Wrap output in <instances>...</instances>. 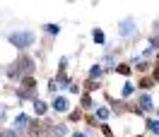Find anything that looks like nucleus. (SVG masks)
Listing matches in <instances>:
<instances>
[{"label": "nucleus", "instance_id": "obj_1", "mask_svg": "<svg viewBox=\"0 0 159 137\" xmlns=\"http://www.w3.org/2000/svg\"><path fill=\"white\" fill-rule=\"evenodd\" d=\"M7 41H10L15 48H31L34 43H36V34L31 29H17V31H12V34H7Z\"/></svg>", "mask_w": 159, "mask_h": 137}, {"label": "nucleus", "instance_id": "obj_2", "mask_svg": "<svg viewBox=\"0 0 159 137\" xmlns=\"http://www.w3.org/2000/svg\"><path fill=\"white\" fill-rule=\"evenodd\" d=\"M116 34H118L120 39H130L133 34H138V24H135V20H133V17L120 20L118 24H116Z\"/></svg>", "mask_w": 159, "mask_h": 137}, {"label": "nucleus", "instance_id": "obj_3", "mask_svg": "<svg viewBox=\"0 0 159 137\" xmlns=\"http://www.w3.org/2000/svg\"><path fill=\"white\" fill-rule=\"evenodd\" d=\"M29 125H31V118L27 116V113H17V116L12 118V130L17 132V135H24L27 130H29Z\"/></svg>", "mask_w": 159, "mask_h": 137}, {"label": "nucleus", "instance_id": "obj_4", "mask_svg": "<svg viewBox=\"0 0 159 137\" xmlns=\"http://www.w3.org/2000/svg\"><path fill=\"white\" fill-rule=\"evenodd\" d=\"M51 108H53L56 113H65V111H70V99L65 96V94H56L53 101H51Z\"/></svg>", "mask_w": 159, "mask_h": 137}, {"label": "nucleus", "instance_id": "obj_5", "mask_svg": "<svg viewBox=\"0 0 159 137\" xmlns=\"http://www.w3.org/2000/svg\"><path fill=\"white\" fill-rule=\"evenodd\" d=\"M138 108H142V111H154L152 96H149V94H138Z\"/></svg>", "mask_w": 159, "mask_h": 137}, {"label": "nucleus", "instance_id": "obj_6", "mask_svg": "<svg viewBox=\"0 0 159 137\" xmlns=\"http://www.w3.org/2000/svg\"><path fill=\"white\" fill-rule=\"evenodd\" d=\"M109 116H111V108L109 106H97V108H94V118H97L99 123H106Z\"/></svg>", "mask_w": 159, "mask_h": 137}, {"label": "nucleus", "instance_id": "obj_7", "mask_svg": "<svg viewBox=\"0 0 159 137\" xmlns=\"http://www.w3.org/2000/svg\"><path fill=\"white\" fill-rule=\"evenodd\" d=\"M51 135H53V137H68L70 130H68L65 123H56V125H51Z\"/></svg>", "mask_w": 159, "mask_h": 137}, {"label": "nucleus", "instance_id": "obj_8", "mask_svg": "<svg viewBox=\"0 0 159 137\" xmlns=\"http://www.w3.org/2000/svg\"><path fill=\"white\" fill-rule=\"evenodd\" d=\"M34 104V113L36 116H46V111H48V104L43 101V99H36V101H31Z\"/></svg>", "mask_w": 159, "mask_h": 137}, {"label": "nucleus", "instance_id": "obj_9", "mask_svg": "<svg viewBox=\"0 0 159 137\" xmlns=\"http://www.w3.org/2000/svg\"><path fill=\"white\" fill-rule=\"evenodd\" d=\"M92 39H94L97 46H106V34L101 29H92Z\"/></svg>", "mask_w": 159, "mask_h": 137}, {"label": "nucleus", "instance_id": "obj_10", "mask_svg": "<svg viewBox=\"0 0 159 137\" xmlns=\"http://www.w3.org/2000/svg\"><path fill=\"white\" fill-rule=\"evenodd\" d=\"M80 108H82V111H92V108H94V99H92V94H82Z\"/></svg>", "mask_w": 159, "mask_h": 137}, {"label": "nucleus", "instance_id": "obj_11", "mask_svg": "<svg viewBox=\"0 0 159 137\" xmlns=\"http://www.w3.org/2000/svg\"><path fill=\"white\" fill-rule=\"evenodd\" d=\"M101 75H104V65L97 63V65H92V68H89V79H97V77H101Z\"/></svg>", "mask_w": 159, "mask_h": 137}, {"label": "nucleus", "instance_id": "obj_12", "mask_svg": "<svg viewBox=\"0 0 159 137\" xmlns=\"http://www.w3.org/2000/svg\"><path fill=\"white\" fill-rule=\"evenodd\" d=\"M41 29L46 31V34H51V36H58L60 34V24H43Z\"/></svg>", "mask_w": 159, "mask_h": 137}, {"label": "nucleus", "instance_id": "obj_13", "mask_svg": "<svg viewBox=\"0 0 159 137\" xmlns=\"http://www.w3.org/2000/svg\"><path fill=\"white\" fill-rule=\"evenodd\" d=\"M145 125H147V130H152V132L159 137V120H154V118H147V120H145Z\"/></svg>", "mask_w": 159, "mask_h": 137}, {"label": "nucleus", "instance_id": "obj_14", "mask_svg": "<svg viewBox=\"0 0 159 137\" xmlns=\"http://www.w3.org/2000/svg\"><path fill=\"white\" fill-rule=\"evenodd\" d=\"M133 91H135V84H133V82H125V84H123V89H120V96L128 99Z\"/></svg>", "mask_w": 159, "mask_h": 137}, {"label": "nucleus", "instance_id": "obj_15", "mask_svg": "<svg viewBox=\"0 0 159 137\" xmlns=\"http://www.w3.org/2000/svg\"><path fill=\"white\" fill-rule=\"evenodd\" d=\"M80 120H82V108H72V111H70L68 123H80Z\"/></svg>", "mask_w": 159, "mask_h": 137}, {"label": "nucleus", "instance_id": "obj_16", "mask_svg": "<svg viewBox=\"0 0 159 137\" xmlns=\"http://www.w3.org/2000/svg\"><path fill=\"white\" fill-rule=\"evenodd\" d=\"M101 63H104V65H109V68H113V65H116V53H106Z\"/></svg>", "mask_w": 159, "mask_h": 137}, {"label": "nucleus", "instance_id": "obj_17", "mask_svg": "<svg viewBox=\"0 0 159 137\" xmlns=\"http://www.w3.org/2000/svg\"><path fill=\"white\" fill-rule=\"evenodd\" d=\"M0 137H20L12 127H0Z\"/></svg>", "mask_w": 159, "mask_h": 137}, {"label": "nucleus", "instance_id": "obj_18", "mask_svg": "<svg viewBox=\"0 0 159 137\" xmlns=\"http://www.w3.org/2000/svg\"><path fill=\"white\" fill-rule=\"evenodd\" d=\"M140 87H142V89H152V87H154V79H149V77L140 79Z\"/></svg>", "mask_w": 159, "mask_h": 137}, {"label": "nucleus", "instance_id": "obj_19", "mask_svg": "<svg viewBox=\"0 0 159 137\" xmlns=\"http://www.w3.org/2000/svg\"><path fill=\"white\" fill-rule=\"evenodd\" d=\"M118 75H130V65H116Z\"/></svg>", "mask_w": 159, "mask_h": 137}, {"label": "nucleus", "instance_id": "obj_20", "mask_svg": "<svg viewBox=\"0 0 159 137\" xmlns=\"http://www.w3.org/2000/svg\"><path fill=\"white\" fill-rule=\"evenodd\" d=\"M68 91H70V94H80V84H75V82H70Z\"/></svg>", "mask_w": 159, "mask_h": 137}, {"label": "nucleus", "instance_id": "obj_21", "mask_svg": "<svg viewBox=\"0 0 159 137\" xmlns=\"http://www.w3.org/2000/svg\"><path fill=\"white\" fill-rule=\"evenodd\" d=\"M97 87H99L97 79H87V89H89V91H92V89H97Z\"/></svg>", "mask_w": 159, "mask_h": 137}, {"label": "nucleus", "instance_id": "obj_22", "mask_svg": "<svg viewBox=\"0 0 159 137\" xmlns=\"http://www.w3.org/2000/svg\"><path fill=\"white\" fill-rule=\"evenodd\" d=\"M70 137H89L87 132H82V130H75V132H70Z\"/></svg>", "mask_w": 159, "mask_h": 137}, {"label": "nucleus", "instance_id": "obj_23", "mask_svg": "<svg viewBox=\"0 0 159 137\" xmlns=\"http://www.w3.org/2000/svg\"><path fill=\"white\" fill-rule=\"evenodd\" d=\"M5 116H7V108H5V106H0V123L5 120Z\"/></svg>", "mask_w": 159, "mask_h": 137}, {"label": "nucleus", "instance_id": "obj_24", "mask_svg": "<svg viewBox=\"0 0 159 137\" xmlns=\"http://www.w3.org/2000/svg\"><path fill=\"white\" fill-rule=\"evenodd\" d=\"M157 120H159V108H157Z\"/></svg>", "mask_w": 159, "mask_h": 137}, {"label": "nucleus", "instance_id": "obj_25", "mask_svg": "<svg viewBox=\"0 0 159 137\" xmlns=\"http://www.w3.org/2000/svg\"><path fill=\"white\" fill-rule=\"evenodd\" d=\"M138 137H145V135H138Z\"/></svg>", "mask_w": 159, "mask_h": 137}]
</instances>
